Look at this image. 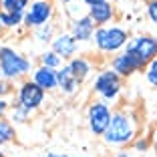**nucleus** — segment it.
Returning <instances> with one entry per match:
<instances>
[{
	"instance_id": "a211bd4d",
	"label": "nucleus",
	"mask_w": 157,
	"mask_h": 157,
	"mask_svg": "<svg viewBox=\"0 0 157 157\" xmlns=\"http://www.w3.org/2000/svg\"><path fill=\"white\" fill-rule=\"evenodd\" d=\"M16 139V127L10 123L8 119H0V147L2 145H8Z\"/></svg>"
},
{
	"instance_id": "2f4dec72",
	"label": "nucleus",
	"mask_w": 157,
	"mask_h": 157,
	"mask_svg": "<svg viewBox=\"0 0 157 157\" xmlns=\"http://www.w3.org/2000/svg\"><path fill=\"white\" fill-rule=\"evenodd\" d=\"M4 33V26H2V20H0V34Z\"/></svg>"
},
{
	"instance_id": "72a5a7b5",
	"label": "nucleus",
	"mask_w": 157,
	"mask_h": 157,
	"mask_svg": "<svg viewBox=\"0 0 157 157\" xmlns=\"http://www.w3.org/2000/svg\"><path fill=\"white\" fill-rule=\"evenodd\" d=\"M0 157H6V155H4V153H0Z\"/></svg>"
},
{
	"instance_id": "4468645a",
	"label": "nucleus",
	"mask_w": 157,
	"mask_h": 157,
	"mask_svg": "<svg viewBox=\"0 0 157 157\" xmlns=\"http://www.w3.org/2000/svg\"><path fill=\"white\" fill-rule=\"evenodd\" d=\"M56 78H59V91L63 93V95H75V93L81 89V85H83L75 77V73L71 71V67L67 65V63L56 71Z\"/></svg>"
},
{
	"instance_id": "f704fd0d",
	"label": "nucleus",
	"mask_w": 157,
	"mask_h": 157,
	"mask_svg": "<svg viewBox=\"0 0 157 157\" xmlns=\"http://www.w3.org/2000/svg\"><path fill=\"white\" fill-rule=\"evenodd\" d=\"M0 78H2V71H0Z\"/></svg>"
},
{
	"instance_id": "39448f33",
	"label": "nucleus",
	"mask_w": 157,
	"mask_h": 157,
	"mask_svg": "<svg viewBox=\"0 0 157 157\" xmlns=\"http://www.w3.org/2000/svg\"><path fill=\"white\" fill-rule=\"evenodd\" d=\"M125 51L133 56L135 63L141 69H145L157 56V36H153V34H135V36L129 38Z\"/></svg>"
},
{
	"instance_id": "7ed1b4c3",
	"label": "nucleus",
	"mask_w": 157,
	"mask_h": 157,
	"mask_svg": "<svg viewBox=\"0 0 157 157\" xmlns=\"http://www.w3.org/2000/svg\"><path fill=\"white\" fill-rule=\"evenodd\" d=\"M0 71H2V78H6L8 83L24 81L33 73V60L20 51H16L14 46L2 44L0 46Z\"/></svg>"
},
{
	"instance_id": "bb28decb",
	"label": "nucleus",
	"mask_w": 157,
	"mask_h": 157,
	"mask_svg": "<svg viewBox=\"0 0 157 157\" xmlns=\"http://www.w3.org/2000/svg\"><path fill=\"white\" fill-rule=\"evenodd\" d=\"M103 2H109V0H83V4L87 6V8H91V6H95V4H103Z\"/></svg>"
},
{
	"instance_id": "b1692460",
	"label": "nucleus",
	"mask_w": 157,
	"mask_h": 157,
	"mask_svg": "<svg viewBox=\"0 0 157 157\" xmlns=\"http://www.w3.org/2000/svg\"><path fill=\"white\" fill-rule=\"evenodd\" d=\"M145 14L153 24H157V0H147L145 2Z\"/></svg>"
},
{
	"instance_id": "c9c22d12",
	"label": "nucleus",
	"mask_w": 157,
	"mask_h": 157,
	"mask_svg": "<svg viewBox=\"0 0 157 157\" xmlns=\"http://www.w3.org/2000/svg\"><path fill=\"white\" fill-rule=\"evenodd\" d=\"M123 2H127V0H123Z\"/></svg>"
},
{
	"instance_id": "7c9ffc66",
	"label": "nucleus",
	"mask_w": 157,
	"mask_h": 157,
	"mask_svg": "<svg viewBox=\"0 0 157 157\" xmlns=\"http://www.w3.org/2000/svg\"><path fill=\"white\" fill-rule=\"evenodd\" d=\"M153 141L157 143V123H155V129H153Z\"/></svg>"
},
{
	"instance_id": "412c9836",
	"label": "nucleus",
	"mask_w": 157,
	"mask_h": 157,
	"mask_svg": "<svg viewBox=\"0 0 157 157\" xmlns=\"http://www.w3.org/2000/svg\"><path fill=\"white\" fill-rule=\"evenodd\" d=\"M40 65H42V67H46V69L59 71L60 67L65 65V60L60 59L56 52H52V51H44V52L40 55Z\"/></svg>"
},
{
	"instance_id": "4be33fe9",
	"label": "nucleus",
	"mask_w": 157,
	"mask_h": 157,
	"mask_svg": "<svg viewBox=\"0 0 157 157\" xmlns=\"http://www.w3.org/2000/svg\"><path fill=\"white\" fill-rule=\"evenodd\" d=\"M143 77H145V81H147L153 89H157V56L143 69Z\"/></svg>"
},
{
	"instance_id": "a878e982",
	"label": "nucleus",
	"mask_w": 157,
	"mask_h": 157,
	"mask_svg": "<svg viewBox=\"0 0 157 157\" xmlns=\"http://www.w3.org/2000/svg\"><path fill=\"white\" fill-rule=\"evenodd\" d=\"M8 109H10V103L0 97V119H4V117L8 115Z\"/></svg>"
},
{
	"instance_id": "9d476101",
	"label": "nucleus",
	"mask_w": 157,
	"mask_h": 157,
	"mask_svg": "<svg viewBox=\"0 0 157 157\" xmlns=\"http://www.w3.org/2000/svg\"><path fill=\"white\" fill-rule=\"evenodd\" d=\"M109 69L115 71L121 78H129V77H133L135 73L143 71L127 51H121V52H117L115 56H111V60H109Z\"/></svg>"
},
{
	"instance_id": "1a4fd4ad",
	"label": "nucleus",
	"mask_w": 157,
	"mask_h": 157,
	"mask_svg": "<svg viewBox=\"0 0 157 157\" xmlns=\"http://www.w3.org/2000/svg\"><path fill=\"white\" fill-rule=\"evenodd\" d=\"M51 51L56 52L65 63H69L73 56H77L78 42L71 36V33H56L55 38H52V42H51Z\"/></svg>"
},
{
	"instance_id": "f03ea898",
	"label": "nucleus",
	"mask_w": 157,
	"mask_h": 157,
	"mask_svg": "<svg viewBox=\"0 0 157 157\" xmlns=\"http://www.w3.org/2000/svg\"><path fill=\"white\" fill-rule=\"evenodd\" d=\"M131 34L129 30L121 24L113 22V24H107V26H99L95 30V36H93V44L101 55L107 56H115L117 52L125 51V46L129 42Z\"/></svg>"
},
{
	"instance_id": "f3484780",
	"label": "nucleus",
	"mask_w": 157,
	"mask_h": 157,
	"mask_svg": "<svg viewBox=\"0 0 157 157\" xmlns=\"http://www.w3.org/2000/svg\"><path fill=\"white\" fill-rule=\"evenodd\" d=\"M0 20L4 30H18L24 24V14H14V12H0Z\"/></svg>"
},
{
	"instance_id": "ddd939ff",
	"label": "nucleus",
	"mask_w": 157,
	"mask_h": 157,
	"mask_svg": "<svg viewBox=\"0 0 157 157\" xmlns=\"http://www.w3.org/2000/svg\"><path fill=\"white\" fill-rule=\"evenodd\" d=\"M30 81H33V83H36L44 93L59 91L56 71L46 69V67H42V65H38V67H34V69H33V73H30Z\"/></svg>"
},
{
	"instance_id": "20e7f679",
	"label": "nucleus",
	"mask_w": 157,
	"mask_h": 157,
	"mask_svg": "<svg viewBox=\"0 0 157 157\" xmlns=\"http://www.w3.org/2000/svg\"><path fill=\"white\" fill-rule=\"evenodd\" d=\"M121 91H123V78L111 71L109 67L101 69L95 75V81H93V93L99 101L105 103H117V99L121 97Z\"/></svg>"
},
{
	"instance_id": "473e14b6",
	"label": "nucleus",
	"mask_w": 157,
	"mask_h": 157,
	"mask_svg": "<svg viewBox=\"0 0 157 157\" xmlns=\"http://www.w3.org/2000/svg\"><path fill=\"white\" fill-rule=\"evenodd\" d=\"M75 157H89V155H75Z\"/></svg>"
},
{
	"instance_id": "423d86ee",
	"label": "nucleus",
	"mask_w": 157,
	"mask_h": 157,
	"mask_svg": "<svg viewBox=\"0 0 157 157\" xmlns=\"http://www.w3.org/2000/svg\"><path fill=\"white\" fill-rule=\"evenodd\" d=\"M111 117H113V109L109 103L105 101H99V99H93L87 107V125H89V131H91L95 137H103L111 123Z\"/></svg>"
},
{
	"instance_id": "393cba45",
	"label": "nucleus",
	"mask_w": 157,
	"mask_h": 157,
	"mask_svg": "<svg viewBox=\"0 0 157 157\" xmlns=\"http://www.w3.org/2000/svg\"><path fill=\"white\" fill-rule=\"evenodd\" d=\"M10 83L6 81V78H0V97L2 99H6V95H10Z\"/></svg>"
},
{
	"instance_id": "9b49d317",
	"label": "nucleus",
	"mask_w": 157,
	"mask_h": 157,
	"mask_svg": "<svg viewBox=\"0 0 157 157\" xmlns=\"http://www.w3.org/2000/svg\"><path fill=\"white\" fill-rule=\"evenodd\" d=\"M95 30L97 26L93 24V20L89 18L87 14H81V16H75L71 20V36L81 44V42H93V36H95Z\"/></svg>"
},
{
	"instance_id": "c756f323",
	"label": "nucleus",
	"mask_w": 157,
	"mask_h": 157,
	"mask_svg": "<svg viewBox=\"0 0 157 157\" xmlns=\"http://www.w3.org/2000/svg\"><path fill=\"white\" fill-rule=\"evenodd\" d=\"M60 4H73V2H77V0H59Z\"/></svg>"
},
{
	"instance_id": "c85d7f7f",
	"label": "nucleus",
	"mask_w": 157,
	"mask_h": 157,
	"mask_svg": "<svg viewBox=\"0 0 157 157\" xmlns=\"http://www.w3.org/2000/svg\"><path fill=\"white\" fill-rule=\"evenodd\" d=\"M115 157H129V153H127V151H119Z\"/></svg>"
},
{
	"instance_id": "f8f14e48",
	"label": "nucleus",
	"mask_w": 157,
	"mask_h": 157,
	"mask_svg": "<svg viewBox=\"0 0 157 157\" xmlns=\"http://www.w3.org/2000/svg\"><path fill=\"white\" fill-rule=\"evenodd\" d=\"M87 16L93 20V24L97 28L107 26V24H113V20H115V16H117V8H115V4H113L111 0H109V2L95 4V6H91V8H87Z\"/></svg>"
},
{
	"instance_id": "6e6552de",
	"label": "nucleus",
	"mask_w": 157,
	"mask_h": 157,
	"mask_svg": "<svg viewBox=\"0 0 157 157\" xmlns=\"http://www.w3.org/2000/svg\"><path fill=\"white\" fill-rule=\"evenodd\" d=\"M52 16H55V2L52 0H30V6L24 12L22 26L26 30H34L42 24L52 22Z\"/></svg>"
},
{
	"instance_id": "6ab92c4d",
	"label": "nucleus",
	"mask_w": 157,
	"mask_h": 157,
	"mask_svg": "<svg viewBox=\"0 0 157 157\" xmlns=\"http://www.w3.org/2000/svg\"><path fill=\"white\" fill-rule=\"evenodd\" d=\"M55 34H56V30H55V24L52 22L34 28V38H36V42H42V44H51Z\"/></svg>"
},
{
	"instance_id": "2eb2a0df",
	"label": "nucleus",
	"mask_w": 157,
	"mask_h": 157,
	"mask_svg": "<svg viewBox=\"0 0 157 157\" xmlns=\"http://www.w3.org/2000/svg\"><path fill=\"white\" fill-rule=\"evenodd\" d=\"M67 65L71 67V71L75 73V77H77L81 83H85V81H87V78L93 75V69H95L93 60L87 59V56H81V55L73 56V59H71Z\"/></svg>"
},
{
	"instance_id": "dca6fc26",
	"label": "nucleus",
	"mask_w": 157,
	"mask_h": 157,
	"mask_svg": "<svg viewBox=\"0 0 157 157\" xmlns=\"http://www.w3.org/2000/svg\"><path fill=\"white\" fill-rule=\"evenodd\" d=\"M30 6V0H0V12L24 14Z\"/></svg>"
},
{
	"instance_id": "f257e3e1",
	"label": "nucleus",
	"mask_w": 157,
	"mask_h": 157,
	"mask_svg": "<svg viewBox=\"0 0 157 157\" xmlns=\"http://www.w3.org/2000/svg\"><path fill=\"white\" fill-rule=\"evenodd\" d=\"M137 115L131 109H117V111H113L111 123L103 135V141L111 147H127L137 139Z\"/></svg>"
},
{
	"instance_id": "5701e85b",
	"label": "nucleus",
	"mask_w": 157,
	"mask_h": 157,
	"mask_svg": "<svg viewBox=\"0 0 157 157\" xmlns=\"http://www.w3.org/2000/svg\"><path fill=\"white\" fill-rule=\"evenodd\" d=\"M131 147H133V151H137V153H145L149 147H151V139L149 137H137L131 143Z\"/></svg>"
},
{
	"instance_id": "aec40b11",
	"label": "nucleus",
	"mask_w": 157,
	"mask_h": 157,
	"mask_svg": "<svg viewBox=\"0 0 157 157\" xmlns=\"http://www.w3.org/2000/svg\"><path fill=\"white\" fill-rule=\"evenodd\" d=\"M30 115L33 113H28L26 109H22L20 105H10V109H8V121L12 125H22V123H26L28 119H30Z\"/></svg>"
},
{
	"instance_id": "cd10ccee",
	"label": "nucleus",
	"mask_w": 157,
	"mask_h": 157,
	"mask_svg": "<svg viewBox=\"0 0 157 157\" xmlns=\"http://www.w3.org/2000/svg\"><path fill=\"white\" fill-rule=\"evenodd\" d=\"M40 157H69V155H65V153H44Z\"/></svg>"
},
{
	"instance_id": "0eeeda50",
	"label": "nucleus",
	"mask_w": 157,
	"mask_h": 157,
	"mask_svg": "<svg viewBox=\"0 0 157 157\" xmlns=\"http://www.w3.org/2000/svg\"><path fill=\"white\" fill-rule=\"evenodd\" d=\"M44 99H46V93L36 83H33L30 78H24V81L18 83V89H16V105L26 109L28 113L38 111L44 105Z\"/></svg>"
}]
</instances>
